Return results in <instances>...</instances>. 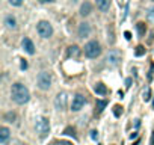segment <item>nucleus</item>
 I'll list each match as a JSON object with an SVG mask.
<instances>
[{
  "instance_id": "obj_7",
  "label": "nucleus",
  "mask_w": 154,
  "mask_h": 145,
  "mask_svg": "<svg viewBox=\"0 0 154 145\" xmlns=\"http://www.w3.org/2000/svg\"><path fill=\"white\" fill-rule=\"evenodd\" d=\"M67 100H68V97L65 92H60L56 95V98H55V107L57 110H63L65 107H67Z\"/></svg>"
},
{
  "instance_id": "obj_30",
  "label": "nucleus",
  "mask_w": 154,
  "mask_h": 145,
  "mask_svg": "<svg viewBox=\"0 0 154 145\" xmlns=\"http://www.w3.org/2000/svg\"><path fill=\"white\" fill-rule=\"evenodd\" d=\"M150 145H154V132L151 133V141H150Z\"/></svg>"
},
{
  "instance_id": "obj_12",
  "label": "nucleus",
  "mask_w": 154,
  "mask_h": 145,
  "mask_svg": "<svg viewBox=\"0 0 154 145\" xmlns=\"http://www.w3.org/2000/svg\"><path fill=\"white\" fill-rule=\"evenodd\" d=\"M109 6H111V0H97V8L101 12L109 11Z\"/></svg>"
},
{
  "instance_id": "obj_14",
  "label": "nucleus",
  "mask_w": 154,
  "mask_h": 145,
  "mask_svg": "<svg viewBox=\"0 0 154 145\" xmlns=\"http://www.w3.org/2000/svg\"><path fill=\"white\" fill-rule=\"evenodd\" d=\"M9 129L8 127H2V129H0V142H2V144H5L6 141H8V138H9Z\"/></svg>"
},
{
  "instance_id": "obj_13",
  "label": "nucleus",
  "mask_w": 154,
  "mask_h": 145,
  "mask_svg": "<svg viewBox=\"0 0 154 145\" xmlns=\"http://www.w3.org/2000/svg\"><path fill=\"white\" fill-rule=\"evenodd\" d=\"M5 24H6L8 29H17V20H15V17H12V15H8V17L5 18Z\"/></svg>"
},
{
  "instance_id": "obj_24",
  "label": "nucleus",
  "mask_w": 154,
  "mask_h": 145,
  "mask_svg": "<svg viewBox=\"0 0 154 145\" xmlns=\"http://www.w3.org/2000/svg\"><path fill=\"white\" fill-rule=\"evenodd\" d=\"M9 3L12 6H21L23 5V0H9Z\"/></svg>"
},
{
  "instance_id": "obj_5",
  "label": "nucleus",
  "mask_w": 154,
  "mask_h": 145,
  "mask_svg": "<svg viewBox=\"0 0 154 145\" xmlns=\"http://www.w3.org/2000/svg\"><path fill=\"white\" fill-rule=\"evenodd\" d=\"M36 30H38L39 36H42V38H50L53 35V27L49 21H39L36 26Z\"/></svg>"
},
{
  "instance_id": "obj_20",
  "label": "nucleus",
  "mask_w": 154,
  "mask_h": 145,
  "mask_svg": "<svg viewBox=\"0 0 154 145\" xmlns=\"http://www.w3.org/2000/svg\"><path fill=\"white\" fill-rule=\"evenodd\" d=\"M144 55H145V47L144 45H138L136 50H135V56L139 58V56H144Z\"/></svg>"
},
{
  "instance_id": "obj_21",
  "label": "nucleus",
  "mask_w": 154,
  "mask_h": 145,
  "mask_svg": "<svg viewBox=\"0 0 154 145\" xmlns=\"http://www.w3.org/2000/svg\"><path fill=\"white\" fill-rule=\"evenodd\" d=\"M147 17H148V20H150L151 23H154V6H151V8L147 11Z\"/></svg>"
},
{
  "instance_id": "obj_17",
  "label": "nucleus",
  "mask_w": 154,
  "mask_h": 145,
  "mask_svg": "<svg viewBox=\"0 0 154 145\" xmlns=\"http://www.w3.org/2000/svg\"><path fill=\"white\" fill-rule=\"evenodd\" d=\"M136 30H138L139 36H145V32H147V26H145V23L139 21V23L136 24Z\"/></svg>"
},
{
  "instance_id": "obj_28",
  "label": "nucleus",
  "mask_w": 154,
  "mask_h": 145,
  "mask_svg": "<svg viewBox=\"0 0 154 145\" xmlns=\"http://www.w3.org/2000/svg\"><path fill=\"white\" fill-rule=\"evenodd\" d=\"M125 86H127V88H130V86H131V79H130V77H128V79H125Z\"/></svg>"
},
{
  "instance_id": "obj_6",
  "label": "nucleus",
  "mask_w": 154,
  "mask_h": 145,
  "mask_svg": "<svg viewBox=\"0 0 154 145\" xmlns=\"http://www.w3.org/2000/svg\"><path fill=\"white\" fill-rule=\"evenodd\" d=\"M121 62V53L118 50H111L106 58V64L109 67H116L118 64Z\"/></svg>"
},
{
  "instance_id": "obj_15",
  "label": "nucleus",
  "mask_w": 154,
  "mask_h": 145,
  "mask_svg": "<svg viewBox=\"0 0 154 145\" xmlns=\"http://www.w3.org/2000/svg\"><path fill=\"white\" fill-rule=\"evenodd\" d=\"M79 55H80L79 45H70V47H68V56H70V58H77Z\"/></svg>"
},
{
  "instance_id": "obj_3",
  "label": "nucleus",
  "mask_w": 154,
  "mask_h": 145,
  "mask_svg": "<svg viewBox=\"0 0 154 145\" xmlns=\"http://www.w3.org/2000/svg\"><path fill=\"white\" fill-rule=\"evenodd\" d=\"M101 55V45L97 41H89L85 45V56L89 59H95Z\"/></svg>"
},
{
  "instance_id": "obj_18",
  "label": "nucleus",
  "mask_w": 154,
  "mask_h": 145,
  "mask_svg": "<svg viewBox=\"0 0 154 145\" xmlns=\"http://www.w3.org/2000/svg\"><path fill=\"white\" fill-rule=\"evenodd\" d=\"M106 106H107V101H106V100H97V103H95V107H97L98 112H103Z\"/></svg>"
},
{
  "instance_id": "obj_1",
  "label": "nucleus",
  "mask_w": 154,
  "mask_h": 145,
  "mask_svg": "<svg viewBox=\"0 0 154 145\" xmlns=\"http://www.w3.org/2000/svg\"><path fill=\"white\" fill-rule=\"evenodd\" d=\"M11 95L17 104H26L30 100V92L23 83H14L11 89Z\"/></svg>"
},
{
  "instance_id": "obj_25",
  "label": "nucleus",
  "mask_w": 154,
  "mask_h": 145,
  "mask_svg": "<svg viewBox=\"0 0 154 145\" xmlns=\"http://www.w3.org/2000/svg\"><path fill=\"white\" fill-rule=\"evenodd\" d=\"M91 138H92V139H97V138H98V133H97L95 130H92V132H91Z\"/></svg>"
},
{
  "instance_id": "obj_10",
  "label": "nucleus",
  "mask_w": 154,
  "mask_h": 145,
  "mask_svg": "<svg viewBox=\"0 0 154 145\" xmlns=\"http://www.w3.org/2000/svg\"><path fill=\"white\" fill-rule=\"evenodd\" d=\"M89 33H91V26L88 23H82L79 26V36L86 38V36H89Z\"/></svg>"
},
{
  "instance_id": "obj_8",
  "label": "nucleus",
  "mask_w": 154,
  "mask_h": 145,
  "mask_svg": "<svg viewBox=\"0 0 154 145\" xmlns=\"http://www.w3.org/2000/svg\"><path fill=\"white\" fill-rule=\"evenodd\" d=\"M86 103V98L82 95V94H77L74 98H73V103H71V110L73 112H79Z\"/></svg>"
},
{
  "instance_id": "obj_2",
  "label": "nucleus",
  "mask_w": 154,
  "mask_h": 145,
  "mask_svg": "<svg viewBox=\"0 0 154 145\" xmlns=\"http://www.w3.org/2000/svg\"><path fill=\"white\" fill-rule=\"evenodd\" d=\"M35 129H36V133L41 139L44 138H47L49 132H50V123H49V119L47 118H44V116H36L35 119Z\"/></svg>"
},
{
  "instance_id": "obj_29",
  "label": "nucleus",
  "mask_w": 154,
  "mask_h": 145,
  "mask_svg": "<svg viewBox=\"0 0 154 145\" xmlns=\"http://www.w3.org/2000/svg\"><path fill=\"white\" fill-rule=\"evenodd\" d=\"M39 2H41V3H53L55 0H39Z\"/></svg>"
},
{
  "instance_id": "obj_9",
  "label": "nucleus",
  "mask_w": 154,
  "mask_h": 145,
  "mask_svg": "<svg viewBox=\"0 0 154 145\" xmlns=\"http://www.w3.org/2000/svg\"><path fill=\"white\" fill-rule=\"evenodd\" d=\"M21 45H23L24 52L27 55H35V45H33V42H32L30 38H24L23 41H21Z\"/></svg>"
},
{
  "instance_id": "obj_26",
  "label": "nucleus",
  "mask_w": 154,
  "mask_h": 145,
  "mask_svg": "<svg viewBox=\"0 0 154 145\" xmlns=\"http://www.w3.org/2000/svg\"><path fill=\"white\" fill-rule=\"evenodd\" d=\"M27 68V62L26 61H21V70H26Z\"/></svg>"
},
{
  "instance_id": "obj_32",
  "label": "nucleus",
  "mask_w": 154,
  "mask_h": 145,
  "mask_svg": "<svg viewBox=\"0 0 154 145\" xmlns=\"http://www.w3.org/2000/svg\"><path fill=\"white\" fill-rule=\"evenodd\" d=\"M141 126V121L139 119H136V123H135V127H139Z\"/></svg>"
},
{
  "instance_id": "obj_22",
  "label": "nucleus",
  "mask_w": 154,
  "mask_h": 145,
  "mask_svg": "<svg viewBox=\"0 0 154 145\" xmlns=\"http://www.w3.org/2000/svg\"><path fill=\"white\" fill-rule=\"evenodd\" d=\"M121 113H122V107L119 104H115L113 106V115L115 116H121Z\"/></svg>"
},
{
  "instance_id": "obj_19",
  "label": "nucleus",
  "mask_w": 154,
  "mask_h": 145,
  "mask_svg": "<svg viewBox=\"0 0 154 145\" xmlns=\"http://www.w3.org/2000/svg\"><path fill=\"white\" fill-rule=\"evenodd\" d=\"M150 98H151V89L145 88V91L142 92V100L144 101H150Z\"/></svg>"
},
{
  "instance_id": "obj_27",
  "label": "nucleus",
  "mask_w": 154,
  "mask_h": 145,
  "mask_svg": "<svg viewBox=\"0 0 154 145\" xmlns=\"http://www.w3.org/2000/svg\"><path fill=\"white\" fill-rule=\"evenodd\" d=\"M124 36H125V39H128V41L131 39V33H130V32H124Z\"/></svg>"
},
{
  "instance_id": "obj_16",
  "label": "nucleus",
  "mask_w": 154,
  "mask_h": 145,
  "mask_svg": "<svg viewBox=\"0 0 154 145\" xmlns=\"http://www.w3.org/2000/svg\"><path fill=\"white\" fill-rule=\"evenodd\" d=\"M94 91H95L98 95H106V94H107V88H106V85H103V83H97V85L94 86Z\"/></svg>"
},
{
  "instance_id": "obj_23",
  "label": "nucleus",
  "mask_w": 154,
  "mask_h": 145,
  "mask_svg": "<svg viewBox=\"0 0 154 145\" xmlns=\"http://www.w3.org/2000/svg\"><path fill=\"white\" fill-rule=\"evenodd\" d=\"M63 135H68V136H76L74 135V129H71V127H67L63 130Z\"/></svg>"
},
{
  "instance_id": "obj_31",
  "label": "nucleus",
  "mask_w": 154,
  "mask_h": 145,
  "mask_svg": "<svg viewBox=\"0 0 154 145\" xmlns=\"http://www.w3.org/2000/svg\"><path fill=\"white\" fill-rule=\"evenodd\" d=\"M135 138H138V133H136V132L130 135V139H135Z\"/></svg>"
},
{
  "instance_id": "obj_34",
  "label": "nucleus",
  "mask_w": 154,
  "mask_h": 145,
  "mask_svg": "<svg viewBox=\"0 0 154 145\" xmlns=\"http://www.w3.org/2000/svg\"><path fill=\"white\" fill-rule=\"evenodd\" d=\"M153 107H154V101H153Z\"/></svg>"
},
{
  "instance_id": "obj_33",
  "label": "nucleus",
  "mask_w": 154,
  "mask_h": 145,
  "mask_svg": "<svg viewBox=\"0 0 154 145\" xmlns=\"http://www.w3.org/2000/svg\"><path fill=\"white\" fill-rule=\"evenodd\" d=\"M59 145H71V144H70V142H60Z\"/></svg>"
},
{
  "instance_id": "obj_4",
  "label": "nucleus",
  "mask_w": 154,
  "mask_h": 145,
  "mask_svg": "<svg viewBox=\"0 0 154 145\" xmlns=\"http://www.w3.org/2000/svg\"><path fill=\"white\" fill-rule=\"evenodd\" d=\"M36 83H38V88L41 91H49L50 86H52V76H50V72H47V71L39 72L38 79H36Z\"/></svg>"
},
{
  "instance_id": "obj_11",
  "label": "nucleus",
  "mask_w": 154,
  "mask_h": 145,
  "mask_svg": "<svg viewBox=\"0 0 154 145\" xmlns=\"http://www.w3.org/2000/svg\"><path fill=\"white\" fill-rule=\"evenodd\" d=\"M91 11H92V5L89 3V2H85V3H82V6H80V15H89L91 14Z\"/></svg>"
}]
</instances>
